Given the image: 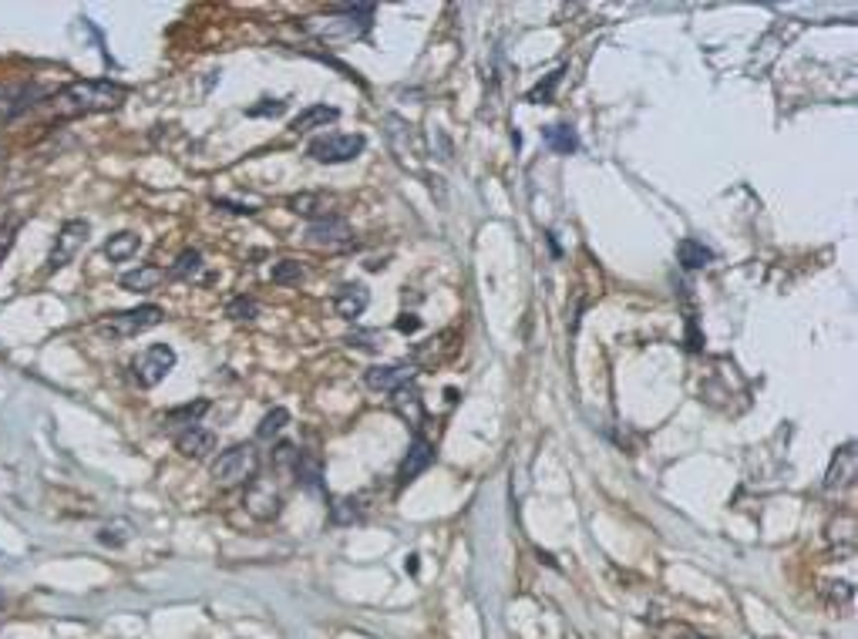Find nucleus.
<instances>
[{
    "label": "nucleus",
    "instance_id": "obj_1",
    "mask_svg": "<svg viewBox=\"0 0 858 639\" xmlns=\"http://www.w3.org/2000/svg\"><path fill=\"white\" fill-rule=\"evenodd\" d=\"M125 101V88L115 81H75V85L61 88L51 98L54 115L58 118H81V115H98V111H112Z\"/></svg>",
    "mask_w": 858,
    "mask_h": 639
},
{
    "label": "nucleus",
    "instance_id": "obj_2",
    "mask_svg": "<svg viewBox=\"0 0 858 639\" xmlns=\"http://www.w3.org/2000/svg\"><path fill=\"white\" fill-rule=\"evenodd\" d=\"M256 478H260V451H256V444H233V448H226L223 455L212 461V481L223 492L246 488Z\"/></svg>",
    "mask_w": 858,
    "mask_h": 639
},
{
    "label": "nucleus",
    "instance_id": "obj_3",
    "mask_svg": "<svg viewBox=\"0 0 858 639\" xmlns=\"http://www.w3.org/2000/svg\"><path fill=\"white\" fill-rule=\"evenodd\" d=\"M367 148V138L364 135H324L317 142H310L307 155L313 162L320 165H344V162H354Z\"/></svg>",
    "mask_w": 858,
    "mask_h": 639
},
{
    "label": "nucleus",
    "instance_id": "obj_4",
    "mask_svg": "<svg viewBox=\"0 0 858 639\" xmlns=\"http://www.w3.org/2000/svg\"><path fill=\"white\" fill-rule=\"evenodd\" d=\"M172 367H175V350L169 344H152L132 360V377L138 387H155L169 377Z\"/></svg>",
    "mask_w": 858,
    "mask_h": 639
},
{
    "label": "nucleus",
    "instance_id": "obj_5",
    "mask_svg": "<svg viewBox=\"0 0 858 639\" xmlns=\"http://www.w3.org/2000/svg\"><path fill=\"white\" fill-rule=\"evenodd\" d=\"M88 236H91V226L85 219L64 222V226L58 229V239H54L51 256H48V270H64V266H68L71 259L88 246Z\"/></svg>",
    "mask_w": 858,
    "mask_h": 639
},
{
    "label": "nucleus",
    "instance_id": "obj_6",
    "mask_svg": "<svg viewBox=\"0 0 858 639\" xmlns=\"http://www.w3.org/2000/svg\"><path fill=\"white\" fill-rule=\"evenodd\" d=\"M162 307H155V303H145V307H135V310H122V313H112V317L105 320V330H112L115 337H138V333L152 330L162 323Z\"/></svg>",
    "mask_w": 858,
    "mask_h": 639
},
{
    "label": "nucleus",
    "instance_id": "obj_7",
    "mask_svg": "<svg viewBox=\"0 0 858 639\" xmlns=\"http://www.w3.org/2000/svg\"><path fill=\"white\" fill-rule=\"evenodd\" d=\"M307 243L313 249H347V246H354V233H350L347 219L327 216V219H320V222H313V226H310Z\"/></svg>",
    "mask_w": 858,
    "mask_h": 639
},
{
    "label": "nucleus",
    "instance_id": "obj_8",
    "mask_svg": "<svg viewBox=\"0 0 858 639\" xmlns=\"http://www.w3.org/2000/svg\"><path fill=\"white\" fill-rule=\"evenodd\" d=\"M414 374H418V367L408 364V360H401V364H377L364 374V384L371 387V391H398V387H408L414 384Z\"/></svg>",
    "mask_w": 858,
    "mask_h": 639
},
{
    "label": "nucleus",
    "instance_id": "obj_9",
    "mask_svg": "<svg viewBox=\"0 0 858 639\" xmlns=\"http://www.w3.org/2000/svg\"><path fill=\"white\" fill-rule=\"evenodd\" d=\"M246 512L260 522H270V518L280 515V492L270 478H256L253 485H246Z\"/></svg>",
    "mask_w": 858,
    "mask_h": 639
},
{
    "label": "nucleus",
    "instance_id": "obj_10",
    "mask_svg": "<svg viewBox=\"0 0 858 639\" xmlns=\"http://www.w3.org/2000/svg\"><path fill=\"white\" fill-rule=\"evenodd\" d=\"M44 95L41 85H0V122H11Z\"/></svg>",
    "mask_w": 858,
    "mask_h": 639
},
{
    "label": "nucleus",
    "instance_id": "obj_11",
    "mask_svg": "<svg viewBox=\"0 0 858 639\" xmlns=\"http://www.w3.org/2000/svg\"><path fill=\"white\" fill-rule=\"evenodd\" d=\"M431 465H435V448H431L428 438H421V434H414L408 455H404L401 461V471H398V481L401 485H408V481H414L418 475H424Z\"/></svg>",
    "mask_w": 858,
    "mask_h": 639
},
{
    "label": "nucleus",
    "instance_id": "obj_12",
    "mask_svg": "<svg viewBox=\"0 0 858 639\" xmlns=\"http://www.w3.org/2000/svg\"><path fill=\"white\" fill-rule=\"evenodd\" d=\"M855 471H858V455H855V444L848 441L842 451L832 458L828 465V475H825V492H842L855 481Z\"/></svg>",
    "mask_w": 858,
    "mask_h": 639
},
{
    "label": "nucleus",
    "instance_id": "obj_13",
    "mask_svg": "<svg viewBox=\"0 0 858 639\" xmlns=\"http://www.w3.org/2000/svg\"><path fill=\"white\" fill-rule=\"evenodd\" d=\"M286 209H290L293 216L320 222V219L334 216V196H327V192H297V196L286 199Z\"/></svg>",
    "mask_w": 858,
    "mask_h": 639
},
{
    "label": "nucleus",
    "instance_id": "obj_14",
    "mask_svg": "<svg viewBox=\"0 0 858 639\" xmlns=\"http://www.w3.org/2000/svg\"><path fill=\"white\" fill-rule=\"evenodd\" d=\"M367 303H371V293H367V286L361 283H344L334 296V310H337V317H344V320H357L367 310Z\"/></svg>",
    "mask_w": 858,
    "mask_h": 639
},
{
    "label": "nucleus",
    "instance_id": "obj_15",
    "mask_svg": "<svg viewBox=\"0 0 858 639\" xmlns=\"http://www.w3.org/2000/svg\"><path fill=\"white\" fill-rule=\"evenodd\" d=\"M175 448H179L186 458H206V455L216 451V434H212L209 428L192 424V428H186L179 438H175Z\"/></svg>",
    "mask_w": 858,
    "mask_h": 639
},
{
    "label": "nucleus",
    "instance_id": "obj_16",
    "mask_svg": "<svg viewBox=\"0 0 858 639\" xmlns=\"http://www.w3.org/2000/svg\"><path fill=\"white\" fill-rule=\"evenodd\" d=\"M293 475L307 492H324V461L313 451H297V461H293Z\"/></svg>",
    "mask_w": 858,
    "mask_h": 639
},
{
    "label": "nucleus",
    "instance_id": "obj_17",
    "mask_svg": "<svg viewBox=\"0 0 858 639\" xmlns=\"http://www.w3.org/2000/svg\"><path fill=\"white\" fill-rule=\"evenodd\" d=\"M391 404H394V411H398V418L408 421L414 431L421 428V421H424V401H421V394L414 391L411 384H408V387H398V391H394V397H391Z\"/></svg>",
    "mask_w": 858,
    "mask_h": 639
},
{
    "label": "nucleus",
    "instance_id": "obj_18",
    "mask_svg": "<svg viewBox=\"0 0 858 639\" xmlns=\"http://www.w3.org/2000/svg\"><path fill=\"white\" fill-rule=\"evenodd\" d=\"M337 115H340V111L334 105H310L290 122V132L303 135V132H313V128H327L330 122H337Z\"/></svg>",
    "mask_w": 858,
    "mask_h": 639
},
{
    "label": "nucleus",
    "instance_id": "obj_19",
    "mask_svg": "<svg viewBox=\"0 0 858 639\" xmlns=\"http://www.w3.org/2000/svg\"><path fill=\"white\" fill-rule=\"evenodd\" d=\"M677 259L684 270H704V266H710L717 259V253L710 246H704L700 239H680L677 243Z\"/></svg>",
    "mask_w": 858,
    "mask_h": 639
},
{
    "label": "nucleus",
    "instance_id": "obj_20",
    "mask_svg": "<svg viewBox=\"0 0 858 639\" xmlns=\"http://www.w3.org/2000/svg\"><path fill=\"white\" fill-rule=\"evenodd\" d=\"M162 280H165V270H159V266H138V270L122 276V286H125V290H132V293H149Z\"/></svg>",
    "mask_w": 858,
    "mask_h": 639
},
{
    "label": "nucleus",
    "instance_id": "obj_21",
    "mask_svg": "<svg viewBox=\"0 0 858 639\" xmlns=\"http://www.w3.org/2000/svg\"><path fill=\"white\" fill-rule=\"evenodd\" d=\"M138 249H142V236L138 233H115L105 243V256L112 259V263H125V259H132Z\"/></svg>",
    "mask_w": 858,
    "mask_h": 639
},
{
    "label": "nucleus",
    "instance_id": "obj_22",
    "mask_svg": "<svg viewBox=\"0 0 858 639\" xmlns=\"http://www.w3.org/2000/svg\"><path fill=\"white\" fill-rule=\"evenodd\" d=\"M542 138H546V145L552 148V152H559V155H572V152L579 148L576 128H569V125H549V128H542Z\"/></svg>",
    "mask_w": 858,
    "mask_h": 639
},
{
    "label": "nucleus",
    "instance_id": "obj_23",
    "mask_svg": "<svg viewBox=\"0 0 858 639\" xmlns=\"http://www.w3.org/2000/svg\"><path fill=\"white\" fill-rule=\"evenodd\" d=\"M206 411H209V401L182 404V407H172V411H165L162 424H165V428H175V424H186V428H192V424H199V418H202Z\"/></svg>",
    "mask_w": 858,
    "mask_h": 639
},
{
    "label": "nucleus",
    "instance_id": "obj_24",
    "mask_svg": "<svg viewBox=\"0 0 858 639\" xmlns=\"http://www.w3.org/2000/svg\"><path fill=\"white\" fill-rule=\"evenodd\" d=\"M286 424H290V411H286V407H273V411L263 414L260 428H256V438H260V441H273L276 434L286 428Z\"/></svg>",
    "mask_w": 858,
    "mask_h": 639
},
{
    "label": "nucleus",
    "instance_id": "obj_25",
    "mask_svg": "<svg viewBox=\"0 0 858 639\" xmlns=\"http://www.w3.org/2000/svg\"><path fill=\"white\" fill-rule=\"evenodd\" d=\"M199 270H202V253H199V249H182L179 259L172 263L169 276H175V280H192Z\"/></svg>",
    "mask_w": 858,
    "mask_h": 639
},
{
    "label": "nucleus",
    "instance_id": "obj_26",
    "mask_svg": "<svg viewBox=\"0 0 858 639\" xmlns=\"http://www.w3.org/2000/svg\"><path fill=\"white\" fill-rule=\"evenodd\" d=\"M330 518H334L337 525H350L361 518V498H334V505H330Z\"/></svg>",
    "mask_w": 858,
    "mask_h": 639
},
{
    "label": "nucleus",
    "instance_id": "obj_27",
    "mask_svg": "<svg viewBox=\"0 0 858 639\" xmlns=\"http://www.w3.org/2000/svg\"><path fill=\"white\" fill-rule=\"evenodd\" d=\"M347 344H350V347H357V350H367V354H381V347H384V333H381V330H357V333H350Z\"/></svg>",
    "mask_w": 858,
    "mask_h": 639
},
{
    "label": "nucleus",
    "instance_id": "obj_28",
    "mask_svg": "<svg viewBox=\"0 0 858 639\" xmlns=\"http://www.w3.org/2000/svg\"><path fill=\"white\" fill-rule=\"evenodd\" d=\"M300 280H303L300 263H293V259H280V263H273V283L290 286V283H300Z\"/></svg>",
    "mask_w": 858,
    "mask_h": 639
},
{
    "label": "nucleus",
    "instance_id": "obj_29",
    "mask_svg": "<svg viewBox=\"0 0 858 639\" xmlns=\"http://www.w3.org/2000/svg\"><path fill=\"white\" fill-rule=\"evenodd\" d=\"M132 525L128 522H112V525H105V529L98 532V542L101 545H112V549H118V545H125L128 539H132Z\"/></svg>",
    "mask_w": 858,
    "mask_h": 639
},
{
    "label": "nucleus",
    "instance_id": "obj_30",
    "mask_svg": "<svg viewBox=\"0 0 858 639\" xmlns=\"http://www.w3.org/2000/svg\"><path fill=\"white\" fill-rule=\"evenodd\" d=\"M256 313H260V303L249 300V296H236V300L226 307V317H233V320H253Z\"/></svg>",
    "mask_w": 858,
    "mask_h": 639
},
{
    "label": "nucleus",
    "instance_id": "obj_31",
    "mask_svg": "<svg viewBox=\"0 0 858 639\" xmlns=\"http://www.w3.org/2000/svg\"><path fill=\"white\" fill-rule=\"evenodd\" d=\"M562 74H566L562 68H559V71H552L546 81H539V85H535V88L529 91V101H532V105H542V101H549V98H552V91H556V85L562 81Z\"/></svg>",
    "mask_w": 858,
    "mask_h": 639
},
{
    "label": "nucleus",
    "instance_id": "obj_32",
    "mask_svg": "<svg viewBox=\"0 0 858 639\" xmlns=\"http://www.w3.org/2000/svg\"><path fill=\"white\" fill-rule=\"evenodd\" d=\"M17 229H21V219H7L4 226H0V259H4L7 253H11L14 239H17Z\"/></svg>",
    "mask_w": 858,
    "mask_h": 639
},
{
    "label": "nucleus",
    "instance_id": "obj_33",
    "mask_svg": "<svg viewBox=\"0 0 858 639\" xmlns=\"http://www.w3.org/2000/svg\"><path fill=\"white\" fill-rule=\"evenodd\" d=\"M283 111H286V101H270V98H266V105H253V108H249V115H253V118L256 115H283Z\"/></svg>",
    "mask_w": 858,
    "mask_h": 639
},
{
    "label": "nucleus",
    "instance_id": "obj_34",
    "mask_svg": "<svg viewBox=\"0 0 858 639\" xmlns=\"http://www.w3.org/2000/svg\"><path fill=\"white\" fill-rule=\"evenodd\" d=\"M418 327H421V320H418V317H411V313H404V317L398 320V330H401V333H414Z\"/></svg>",
    "mask_w": 858,
    "mask_h": 639
},
{
    "label": "nucleus",
    "instance_id": "obj_35",
    "mask_svg": "<svg viewBox=\"0 0 858 639\" xmlns=\"http://www.w3.org/2000/svg\"><path fill=\"white\" fill-rule=\"evenodd\" d=\"M4 603H7V599H4V592H0V609H4Z\"/></svg>",
    "mask_w": 858,
    "mask_h": 639
}]
</instances>
